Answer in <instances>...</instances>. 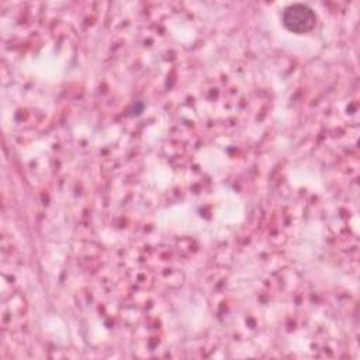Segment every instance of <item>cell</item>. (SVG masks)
I'll return each instance as SVG.
<instances>
[{
    "label": "cell",
    "mask_w": 360,
    "mask_h": 360,
    "mask_svg": "<svg viewBox=\"0 0 360 360\" xmlns=\"http://www.w3.org/2000/svg\"><path fill=\"white\" fill-rule=\"evenodd\" d=\"M284 25L294 32H307L315 27V13L304 4H292L285 8L283 14Z\"/></svg>",
    "instance_id": "6da1fadb"
}]
</instances>
